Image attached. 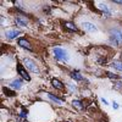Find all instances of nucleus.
<instances>
[{"label":"nucleus","mask_w":122,"mask_h":122,"mask_svg":"<svg viewBox=\"0 0 122 122\" xmlns=\"http://www.w3.org/2000/svg\"><path fill=\"white\" fill-rule=\"evenodd\" d=\"M54 54H55V57L59 60V61H68L70 60V56L67 54V51H65V50L62 48H54Z\"/></svg>","instance_id":"obj_1"},{"label":"nucleus","mask_w":122,"mask_h":122,"mask_svg":"<svg viewBox=\"0 0 122 122\" xmlns=\"http://www.w3.org/2000/svg\"><path fill=\"white\" fill-rule=\"evenodd\" d=\"M110 37L115 44H122V32L117 28L110 29Z\"/></svg>","instance_id":"obj_2"},{"label":"nucleus","mask_w":122,"mask_h":122,"mask_svg":"<svg viewBox=\"0 0 122 122\" xmlns=\"http://www.w3.org/2000/svg\"><path fill=\"white\" fill-rule=\"evenodd\" d=\"M23 64H25V66L29 71H32V72H34V73H38L39 72V70H38V67H37V65H36V62H34L33 60H30V59H23Z\"/></svg>","instance_id":"obj_3"},{"label":"nucleus","mask_w":122,"mask_h":122,"mask_svg":"<svg viewBox=\"0 0 122 122\" xmlns=\"http://www.w3.org/2000/svg\"><path fill=\"white\" fill-rule=\"evenodd\" d=\"M17 72H18V75L21 76L23 79H26V81H30V77H29V75L27 73V71L25 70V67L21 65V64H17Z\"/></svg>","instance_id":"obj_4"},{"label":"nucleus","mask_w":122,"mask_h":122,"mask_svg":"<svg viewBox=\"0 0 122 122\" xmlns=\"http://www.w3.org/2000/svg\"><path fill=\"white\" fill-rule=\"evenodd\" d=\"M82 27L87 30V32H90V33H94V32H97V30H98L97 26L93 25V23H90V22H83L82 23Z\"/></svg>","instance_id":"obj_5"},{"label":"nucleus","mask_w":122,"mask_h":122,"mask_svg":"<svg viewBox=\"0 0 122 122\" xmlns=\"http://www.w3.org/2000/svg\"><path fill=\"white\" fill-rule=\"evenodd\" d=\"M18 45L21 46V48H23V49H27V50H32V46H30V43L28 42L27 39H25V38H20V39H18Z\"/></svg>","instance_id":"obj_6"},{"label":"nucleus","mask_w":122,"mask_h":122,"mask_svg":"<svg viewBox=\"0 0 122 122\" xmlns=\"http://www.w3.org/2000/svg\"><path fill=\"white\" fill-rule=\"evenodd\" d=\"M99 9H100L101 11H103V12L105 14V16H107V17H110V16H111V11L109 10V7H107L105 4L100 3V4H99Z\"/></svg>","instance_id":"obj_7"},{"label":"nucleus","mask_w":122,"mask_h":122,"mask_svg":"<svg viewBox=\"0 0 122 122\" xmlns=\"http://www.w3.org/2000/svg\"><path fill=\"white\" fill-rule=\"evenodd\" d=\"M51 84H53V87L56 88V89H60V90H62V89H64V84L61 83L59 79H56V78L51 79Z\"/></svg>","instance_id":"obj_8"},{"label":"nucleus","mask_w":122,"mask_h":122,"mask_svg":"<svg viewBox=\"0 0 122 122\" xmlns=\"http://www.w3.org/2000/svg\"><path fill=\"white\" fill-rule=\"evenodd\" d=\"M17 36H20V30H7L6 32V37L9 39H15Z\"/></svg>","instance_id":"obj_9"},{"label":"nucleus","mask_w":122,"mask_h":122,"mask_svg":"<svg viewBox=\"0 0 122 122\" xmlns=\"http://www.w3.org/2000/svg\"><path fill=\"white\" fill-rule=\"evenodd\" d=\"M46 95H48L50 99H51L53 101H55L56 104H59V105H61V104L64 103V99H60V98L55 97V95H54V94H51V93H46Z\"/></svg>","instance_id":"obj_10"},{"label":"nucleus","mask_w":122,"mask_h":122,"mask_svg":"<svg viewBox=\"0 0 122 122\" xmlns=\"http://www.w3.org/2000/svg\"><path fill=\"white\" fill-rule=\"evenodd\" d=\"M10 86H11L14 89H21V87H22V82L20 79H15V81H12L11 83H10Z\"/></svg>","instance_id":"obj_11"},{"label":"nucleus","mask_w":122,"mask_h":122,"mask_svg":"<svg viewBox=\"0 0 122 122\" xmlns=\"http://www.w3.org/2000/svg\"><path fill=\"white\" fill-rule=\"evenodd\" d=\"M71 77H72L73 79H76V81H83L84 78H83V76L81 75L78 71H73L72 73H71Z\"/></svg>","instance_id":"obj_12"},{"label":"nucleus","mask_w":122,"mask_h":122,"mask_svg":"<svg viewBox=\"0 0 122 122\" xmlns=\"http://www.w3.org/2000/svg\"><path fill=\"white\" fill-rule=\"evenodd\" d=\"M64 26H65V28H66V29L71 30V32H76V30H77V27H76L73 23H71V22H65V23H64Z\"/></svg>","instance_id":"obj_13"},{"label":"nucleus","mask_w":122,"mask_h":122,"mask_svg":"<svg viewBox=\"0 0 122 122\" xmlns=\"http://www.w3.org/2000/svg\"><path fill=\"white\" fill-rule=\"evenodd\" d=\"M111 66L114 68H116L117 71H121L122 72V61H114V62L111 64Z\"/></svg>","instance_id":"obj_14"},{"label":"nucleus","mask_w":122,"mask_h":122,"mask_svg":"<svg viewBox=\"0 0 122 122\" xmlns=\"http://www.w3.org/2000/svg\"><path fill=\"white\" fill-rule=\"evenodd\" d=\"M72 105L75 106V107H77L78 110H83L84 109V106H83V104L81 103L79 100H73V103H72Z\"/></svg>","instance_id":"obj_15"},{"label":"nucleus","mask_w":122,"mask_h":122,"mask_svg":"<svg viewBox=\"0 0 122 122\" xmlns=\"http://www.w3.org/2000/svg\"><path fill=\"white\" fill-rule=\"evenodd\" d=\"M3 92H4L7 97H15V92L11 90V89H9V88H6V87L3 88Z\"/></svg>","instance_id":"obj_16"},{"label":"nucleus","mask_w":122,"mask_h":122,"mask_svg":"<svg viewBox=\"0 0 122 122\" xmlns=\"http://www.w3.org/2000/svg\"><path fill=\"white\" fill-rule=\"evenodd\" d=\"M16 23L18 25V26H21V27H25V26H27V21H25V20H22L21 17H17L16 20Z\"/></svg>","instance_id":"obj_17"},{"label":"nucleus","mask_w":122,"mask_h":122,"mask_svg":"<svg viewBox=\"0 0 122 122\" xmlns=\"http://www.w3.org/2000/svg\"><path fill=\"white\" fill-rule=\"evenodd\" d=\"M20 116H21L22 118H27V117H28V112L26 111V109H23V107H22V110H21V114H20Z\"/></svg>","instance_id":"obj_18"},{"label":"nucleus","mask_w":122,"mask_h":122,"mask_svg":"<svg viewBox=\"0 0 122 122\" xmlns=\"http://www.w3.org/2000/svg\"><path fill=\"white\" fill-rule=\"evenodd\" d=\"M106 76H107L109 78H111V79H117V78H118L117 75H114V73H111V72H106Z\"/></svg>","instance_id":"obj_19"},{"label":"nucleus","mask_w":122,"mask_h":122,"mask_svg":"<svg viewBox=\"0 0 122 122\" xmlns=\"http://www.w3.org/2000/svg\"><path fill=\"white\" fill-rule=\"evenodd\" d=\"M67 87H68V89H70V90H72V92H75V90L77 89L73 84H71V83H67Z\"/></svg>","instance_id":"obj_20"},{"label":"nucleus","mask_w":122,"mask_h":122,"mask_svg":"<svg viewBox=\"0 0 122 122\" xmlns=\"http://www.w3.org/2000/svg\"><path fill=\"white\" fill-rule=\"evenodd\" d=\"M112 107H114L115 110H117V109L120 107V105H118V103H116V101H114V103H112Z\"/></svg>","instance_id":"obj_21"},{"label":"nucleus","mask_w":122,"mask_h":122,"mask_svg":"<svg viewBox=\"0 0 122 122\" xmlns=\"http://www.w3.org/2000/svg\"><path fill=\"white\" fill-rule=\"evenodd\" d=\"M115 86H116L117 88H122V83H121V82H115Z\"/></svg>","instance_id":"obj_22"},{"label":"nucleus","mask_w":122,"mask_h":122,"mask_svg":"<svg viewBox=\"0 0 122 122\" xmlns=\"http://www.w3.org/2000/svg\"><path fill=\"white\" fill-rule=\"evenodd\" d=\"M101 101H103V103H104L105 105H107V104H109V103H107V100H106L105 98H101Z\"/></svg>","instance_id":"obj_23"},{"label":"nucleus","mask_w":122,"mask_h":122,"mask_svg":"<svg viewBox=\"0 0 122 122\" xmlns=\"http://www.w3.org/2000/svg\"><path fill=\"white\" fill-rule=\"evenodd\" d=\"M114 3H115V4H120V5H122V0H114Z\"/></svg>","instance_id":"obj_24"},{"label":"nucleus","mask_w":122,"mask_h":122,"mask_svg":"<svg viewBox=\"0 0 122 122\" xmlns=\"http://www.w3.org/2000/svg\"><path fill=\"white\" fill-rule=\"evenodd\" d=\"M66 122H68V121H66Z\"/></svg>","instance_id":"obj_25"}]
</instances>
